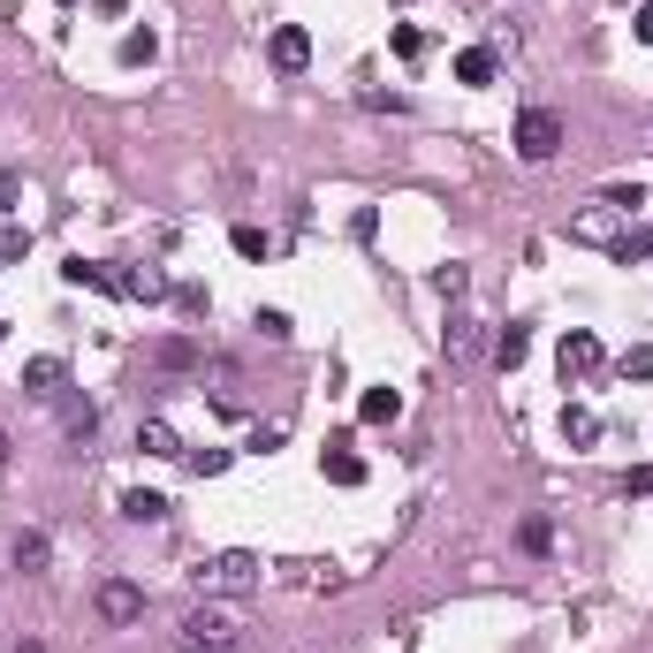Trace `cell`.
Masks as SVG:
<instances>
[{"mask_svg": "<svg viewBox=\"0 0 653 653\" xmlns=\"http://www.w3.org/2000/svg\"><path fill=\"white\" fill-rule=\"evenodd\" d=\"M509 145H517V161H532V167L555 161V153H562V115H547V107H524Z\"/></svg>", "mask_w": 653, "mask_h": 653, "instance_id": "3", "label": "cell"}, {"mask_svg": "<svg viewBox=\"0 0 653 653\" xmlns=\"http://www.w3.org/2000/svg\"><path fill=\"white\" fill-rule=\"evenodd\" d=\"M236 616L221 608V601H205V608H190L182 616V653H236Z\"/></svg>", "mask_w": 653, "mask_h": 653, "instance_id": "2", "label": "cell"}, {"mask_svg": "<svg viewBox=\"0 0 653 653\" xmlns=\"http://www.w3.org/2000/svg\"><path fill=\"white\" fill-rule=\"evenodd\" d=\"M0 334H8V320H0Z\"/></svg>", "mask_w": 653, "mask_h": 653, "instance_id": "37", "label": "cell"}, {"mask_svg": "<svg viewBox=\"0 0 653 653\" xmlns=\"http://www.w3.org/2000/svg\"><path fill=\"white\" fill-rule=\"evenodd\" d=\"M357 418H365V426H395V418H403V395H395V388H365Z\"/></svg>", "mask_w": 653, "mask_h": 653, "instance_id": "9", "label": "cell"}, {"mask_svg": "<svg viewBox=\"0 0 653 653\" xmlns=\"http://www.w3.org/2000/svg\"><path fill=\"white\" fill-rule=\"evenodd\" d=\"M182 464H190L198 479H213V472H228V449H182Z\"/></svg>", "mask_w": 653, "mask_h": 653, "instance_id": "22", "label": "cell"}, {"mask_svg": "<svg viewBox=\"0 0 653 653\" xmlns=\"http://www.w3.org/2000/svg\"><path fill=\"white\" fill-rule=\"evenodd\" d=\"M562 434H570L578 449H593V441H601V418H593L585 403H562Z\"/></svg>", "mask_w": 653, "mask_h": 653, "instance_id": "14", "label": "cell"}, {"mask_svg": "<svg viewBox=\"0 0 653 653\" xmlns=\"http://www.w3.org/2000/svg\"><path fill=\"white\" fill-rule=\"evenodd\" d=\"M153 357H161L167 372H190V365H198V349H190L182 334H167V342H161V349H153Z\"/></svg>", "mask_w": 653, "mask_h": 653, "instance_id": "21", "label": "cell"}, {"mask_svg": "<svg viewBox=\"0 0 653 653\" xmlns=\"http://www.w3.org/2000/svg\"><path fill=\"white\" fill-rule=\"evenodd\" d=\"M259 334H266V342H289L297 326H289V312H259Z\"/></svg>", "mask_w": 653, "mask_h": 653, "instance_id": "28", "label": "cell"}, {"mask_svg": "<svg viewBox=\"0 0 653 653\" xmlns=\"http://www.w3.org/2000/svg\"><path fill=\"white\" fill-rule=\"evenodd\" d=\"M15 198H23V175H15V167H0V221L15 213Z\"/></svg>", "mask_w": 653, "mask_h": 653, "instance_id": "27", "label": "cell"}, {"mask_svg": "<svg viewBox=\"0 0 653 653\" xmlns=\"http://www.w3.org/2000/svg\"><path fill=\"white\" fill-rule=\"evenodd\" d=\"M122 517H130V524H161V517H167V501L138 487V494H122Z\"/></svg>", "mask_w": 653, "mask_h": 653, "instance_id": "19", "label": "cell"}, {"mask_svg": "<svg viewBox=\"0 0 653 653\" xmlns=\"http://www.w3.org/2000/svg\"><path fill=\"white\" fill-rule=\"evenodd\" d=\"M441 342H449V357H472V342H479V326H472V320H449V334H441Z\"/></svg>", "mask_w": 653, "mask_h": 653, "instance_id": "23", "label": "cell"}, {"mask_svg": "<svg viewBox=\"0 0 653 653\" xmlns=\"http://www.w3.org/2000/svg\"><path fill=\"white\" fill-rule=\"evenodd\" d=\"M524 349H532V326H501V342H494V365H501V372H517V365H524Z\"/></svg>", "mask_w": 653, "mask_h": 653, "instance_id": "13", "label": "cell"}, {"mask_svg": "<svg viewBox=\"0 0 653 653\" xmlns=\"http://www.w3.org/2000/svg\"><path fill=\"white\" fill-rule=\"evenodd\" d=\"M31 251V236H15V228H0V259H23Z\"/></svg>", "mask_w": 653, "mask_h": 653, "instance_id": "31", "label": "cell"}, {"mask_svg": "<svg viewBox=\"0 0 653 653\" xmlns=\"http://www.w3.org/2000/svg\"><path fill=\"white\" fill-rule=\"evenodd\" d=\"M61 388H69V365H61V357H31V365H23V395L54 403Z\"/></svg>", "mask_w": 653, "mask_h": 653, "instance_id": "5", "label": "cell"}, {"mask_svg": "<svg viewBox=\"0 0 653 653\" xmlns=\"http://www.w3.org/2000/svg\"><path fill=\"white\" fill-rule=\"evenodd\" d=\"M631 31H639V46H653V0L639 8V23H631Z\"/></svg>", "mask_w": 653, "mask_h": 653, "instance_id": "33", "label": "cell"}, {"mask_svg": "<svg viewBox=\"0 0 653 653\" xmlns=\"http://www.w3.org/2000/svg\"><path fill=\"white\" fill-rule=\"evenodd\" d=\"M61 282H69V289H115V274H107V266H84V259H69Z\"/></svg>", "mask_w": 653, "mask_h": 653, "instance_id": "20", "label": "cell"}, {"mask_svg": "<svg viewBox=\"0 0 653 653\" xmlns=\"http://www.w3.org/2000/svg\"><path fill=\"white\" fill-rule=\"evenodd\" d=\"M624 380H653V349H646V342L624 349Z\"/></svg>", "mask_w": 653, "mask_h": 653, "instance_id": "26", "label": "cell"}, {"mask_svg": "<svg viewBox=\"0 0 653 653\" xmlns=\"http://www.w3.org/2000/svg\"><path fill=\"white\" fill-rule=\"evenodd\" d=\"M153 54H161V38H153V31H122V46H115V61H122V69L153 61Z\"/></svg>", "mask_w": 653, "mask_h": 653, "instance_id": "15", "label": "cell"}, {"mask_svg": "<svg viewBox=\"0 0 653 653\" xmlns=\"http://www.w3.org/2000/svg\"><path fill=\"white\" fill-rule=\"evenodd\" d=\"M494 69H501L494 46H464V54H456V84H494Z\"/></svg>", "mask_w": 653, "mask_h": 653, "instance_id": "11", "label": "cell"}, {"mask_svg": "<svg viewBox=\"0 0 653 653\" xmlns=\"http://www.w3.org/2000/svg\"><path fill=\"white\" fill-rule=\"evenodd\" d=\"M251 585H259V555H244V547L198 562V593H205V601H244Z\"/></svg>", "mask_w": 653, "mask_h": 653, "instance_id": "1", "label": "cell"}, {"mask_svg": "<svg viewBox=\"0 0 653 653\" xmlns=\"http://www.w3.org/2000/svg\"><path fill=\"white\" fill-rule=\"evenodd\" d=\"M305 61H312V38H305L297 23H282V31H274V69H289V76H297Z\"/></svg>", "mask_w": 653, "mask_h": 653, "instance_id": "8", "label": "cell"}, {"mask_svg": "<svg viewBox=\"0 0 653 653\" xmlns=\"http://www.w3.org/2000/svg\"><path fill=\"white\" fill-rule=\"evenodd\" d=\"M624 494H653V464H639V472L624 479Z\"/></svg>", "mask_w": 653, "mask_h": 653, "instance_id": "32", "label": "cell"}, {"mask_svg": "<svg viewBox=\"0 0 653 653\" xmlns=\"http://www.w3.org/2000/svg\"><path fill=\"white\" fill-rule=\"evenodd\" d=\"M46 555H54V547H46V532H23V539H15V570H23V578H38V570H46Z\"/></svg>", "mask_w": 653, "mask_h": 653, "instance_id": "18", "label": "cell"}, {"mask_svg": "<svg viewBox=\"0 0 653 653\" xmlns=\"http://www.w3.org/2000/svg\"><path fill=\"white\" fill-rule=\"evenodd\" d=\"M555 357H562V380H570V372H601V342H593V334H585V326H570V334H562V349H555Z\"/></svg>", "mask_w": 653, "mask_h": 653, "instance_id": "7", "label": "cell"}, {"mask_svg": "<svg viewBox=\"0 0 653 653\" xmlns=\"http://www.w3.org/2000/svg\"><path fill=\"white\" fill-rule=\"evenodd\" d=\"M138 616H145V585L107 578V585H99V624H115V631H122V624H138Z\"/></svg>", "mask_w": 653, "mask_h": 653, "instance_id": "4", "label": "cell"}, {"mask_svg": "<svg viewBox=\"0 0 653 653\" xmlns=\"http://www.w3.org/2000/svg\"><path fill=\"white\" fill-rule=\"evenodd\" d=\"M115 297H138V305H161V297H175L167 289L161 266H130V274H115Z\"/></svg>", "mask_w": 653, "mask_h": 653, "instance_id": "6", "label": "cell"}, {"mask_svg": "<svg viewBox=\"0 0 653 653\" xmlns=\"http://www.w3.org/2000/svg\"><path fill=\"white\" fill-rule=\"evenodd\" d=\"M570 236H585V244H608L616 236V205H593V213H578V228Z\"/></svg>", "mask_w": 653, "mask_h": 653, "instance_id": "16", "label": "cell"}, {"mask_svg": "<svg viewBox=\"0 0 653 653\" xmlns=\"http://www.w3.org/2000/svg\"><path fill=\"white\" fill-rule=\"evenodd\" d=\"M61 426H69V441H76V449H84V441H92V434H99V411H92V403H84V395H76V403H69V411H61Z\"/></svg>", "mask_w": 653, "mask_h": 653, "instance_id": "17", "label": "cell"}, {"mask_svg": "<svg viewBox=\"0 0 653 653\" xmlns=\"http://www.w3.org/2000/svg\"><path fill=\"white\" fill-rule=\"evenodd\" d=\"M395 54L418 61V54H426V31H418V23H395Z\"/></svg>", "mask_w": 653, "mask_h": 653, "instance_id": "24", "label": "cell"}, {"mask_svg": "<svg viewBox=\"0 0 653 653\" xmlns=\"http://www.w3.org/2000/svg\"><path fill=\"white\" fill-rule=\"evenodd\" d=\"M320 472H326V479H334V487H357V479H365V456L334 441V449H326V456H320Z\"/></svg>", "mask_w": 653, "mask_h": 653, "instance_id": "10", "label": "cell"}, {"mask_svg": "<svg viewBox=\"0 0 653 653\" xmlns=\"http://www.w3.org/2000/svg\"><path fill=\"white\" fill-rule=\"evenodd\" d=\"M524 547L547 555V547H555V524H547V517H524Z\"/></svg>", "mask_w": 653, "mask_h": 653, "instance_id": "25", "label": "cell"}, {"mask_svg": "<svg viewBox=\"0 0 653 653\" xmlns=\"http://www.w3.org/2000/svg\"><path fill=\"white\" fill-rule=\"evenodd\" d=\"M0 464H8V434H0Z\"/></svg>", "mask_w": 653, "mask_h": 653, "instance_id": "36", "label": "cell"}, {"mask_svg": "<svg viewBox=\"0 0 653 653\" xmlns=\"http://www.w3.org/2000/svg\"><path fill=\"white\" fill-rule=\"evenodd\" d=\"M236 251H244V259H266V236H259V228L244 221V228H236Z\"/></svg>", "mask_w": 653, "mask_h": 653, "instance_id": "29", "label": "cell"}, {"mask_svg": "<svg viewBox=\"0 0 653 653\" xmlns=\"http://www.w3.org/2000/svg\"><path fill=\"white\" fill-rule=\"evenodd\" d=\"M15 653H46V646H38V639H23V646H15Z\"/></svg>", "mask_w": 653, "mask_h": 653, "instance_id": "35", "label": "cell"}, {"mask_svg": "<svg viewBox=\"0 0 653 653\" xmlns=\"http://www.w3.org/2000/svg\"><path fill=\"white\" fill-rule=\"evenodd\" d=\"M138 449H145V456H182V441H175L167 418H145V426H138Z\"/></svg>", "mask_w": 653, "mask_h": 653, "instance_id": "12", "label": "cell"}, {"mask_svg": "<svg viewBox=\"0 0 653 653\" xmlns=\"http://www.w3.org/2000/svg\"><path fill=\"white\" fill-rule=\"evenodd\" d=\"M92 8H99V15H130V0H92Z\"/></svg>", "mask_w": 653, "mask_h": 653, "instance_id": "34", "label": "cell"}, {"mask_svg": "<svg viewBox=\"0 0 653 653\" xmlns=\"http://www.w3.org/2000/svg\"><path fill=\"white\" fill-rule=\"evenodd\" d=\"M624 259H653V228H639V236H624Z\"/></svg>", "mask_w": 653, "mask_h": 653, "instance_id": "30", "label": "cell"}]
</instances>
